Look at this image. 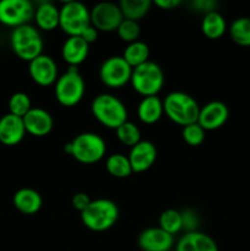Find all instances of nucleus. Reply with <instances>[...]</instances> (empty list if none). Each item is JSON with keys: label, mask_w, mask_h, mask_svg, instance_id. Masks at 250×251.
Returning <instances> with one entry per match:
<instances>
[{"label": "nucleus", "mask_w": 250, "mask_h": 251, "mask_svg": "<svg viewBox=\"0 0 250 251\" xmlns=\"http://www.w3.org/2000/svg\"><path fill=\"white\" fill-rule=\"evenodd\" d=\"M205 132L206 131L199 125V123H194V124L183 126L181 136L189 146L195 147L202 144L205 140Z\"/></svg>", "instance_id": "32"}, {"label": "nucleus", "mask_w": 250, "mask_h": 251, "mask_svg": "<svg viewBox=\"0 0 250 251\" xmlns=\"http://www.w3.org/2000/svg\"><path fill=\"white\" fill-rule=\"evenodd\" d=\"M91 25L98 32L117 31L119 25L124 20L118 4L109 1L98 2L90 10Z\"/></svg>", "instance_id": "11"}, {"label": "nucleus", "mask_w": 250, "mask_h": 251, "mask_svg": "<svg viewBox=\"0 0 250 251\" xmlns=\"http://www.w3.org/2000/svg\"><path fill=\"white\" fill-rule=\"evenodd\" d=\"M92 114L105 127L117 129L127 122V109L124 103L110 93L98 95L91 104Z\"/></svg>", "instance_id": "4"}, {"label": "nucleus", "mask_w": 250, "mask_h": 251, "mask_svg": "<svg viewBox=\"0 0 250 251\" xmlns=\"http://www.w3.org/2000/svg\"><path fill=\"white\" fill-rule=\"evenodd\" d=\"M230 38L242 47H250V17H238L229 26Z\"/></svg>", "instance_id": "27"}, {"label": "nucleus", "mask_w": 250, "mask_h": 251, "mask_svg": "<svg viewBox=\"0 0 250 251\" xmlns=\"http://www.w3.org/2000/svg\"><path fill=\"white\" fill-rule=\"evenodd\" d=\"M88 51H90V44L80 36H74L69 37L64 42L63 48H61V56L69 65L77 68L87 59Z\"/></svg>", "instance_id": "18"}, {"label": "nucleus", "mask_w": 250, "mask_h": 251, "mask_svg": "<svg viewBox=\"0 0 250 251\" xmlns=\"http://www.w3.org/2000/svg\"><path fill=\"white\" fill-rule=\"evenodd\" d=\"M171 251H172V250H171Z\"/></svg>", "instance_id": "38"}, {"label": "nucleus", "mask_w": 250, "mask_h": 251, "mask_svg": "<svg viewBox=\"0 0 250 251\" xmlns=\"http://www.w3.org/2000/svg\"><path fill=\"white\" fill-rule=\"evenodd\" d=\"M194 6L199 10V11H205V14L211 11H215L216 7V2L215 1H210V0H199V1L194 2Z\"/></svg>", "instance_id": "36"}, {"label": "nucleus", "mask_w": 250, "mask_h": 251, "mask_svg": "<svg viewBox=\"0 0 250 251\" xmlns=\"http://www.w3.org/2000/svg\"><path fill=\"white\" fill-rule=\"evenodd\" d=\"M118 5L125 20L137 22L146 16L152 2L150 0H122Z\"/></svg>", "instance_id": "24"}, {"label": "nucleus", "mask_w": 250, "mask_h": 251, "mask_svg": "<svg viewBox=\"0 0 250 251\" xmlns=\"http://www.w3.org/2000/svg\"><path fill=\"white\" fill-rule=\"evenodd\" d=\"M12 202H14L15 208L21 213L34 215L41 210L43 200H42L41 194L34 189L22 188L15 193Z\"/></svg>", "instance_id": "20"}, {"label": "nucleus", "mask_w": 250, "mask_h": 251, "mask_svg": "<svg viewBox=\"0 0 250 251\" xmlns=\"http://www.w3.org/2000/svg\"><path fill=\"white\" fill-rule=\"evenodd\" d=\"M122 56L132 69H135L149 61L150 48L145 42H132L127 44Z\"/></svg>", "instance_id": "25"}, {"label": "nucleus", "mask_w": 250, "mask_h": 251, "mask_svg": "<svg viewBox=\"0 0 250 251\" xmlns=\"http://www.w3.org/2000/svg\"><path fill=\"white\" fill-rule=\"evenodd\" d=\"M163 100L157 96L144 97L137 107V117L144 124H154L163 115Z\"/></svg>", "instance_id": "22"}, {"label": "nucleus", "mask_w": 250, "mask_h": 251, "mask_svg": "<svg viewBox=\"0 0 250 251\" xmlns=\"http://www.w3.org/2000/svg\"><path fill=\"white\" fill-rule=\"evenodd\" d=\"M229 117V109L221 100H212L200 107L198 123L205 131H212L222 127Z\"/></svg>", "instance_id": "12"}, {"label": "nucleus", "mask_w": 250, "mask_h": 251, "mask_svg": "<svg viewBox=\"0 0 250 251\" xmlns=\"http://www.w3.org/2000/svg\"><path fill=\"white\" fill-rule=\"evenodd\" d=\"M22 120H24L26 132L37 137L48 135L54 125L50 113L38 107H32V109L22 118Z\"/></svg>", "instance_id": "17"}, {"label": "nucleus", "mask_w": 250, "mask_h": 251, "mask_svg": "<svg viewBox=\"0 0 250 251\" xmlns=\"http://www.w3.org/2000/svg\"><path fill=\"white\" fill-rule=\"evenodd\" d=\"M115 134H117L118 140L122 142L123 145L129 147H134L135 145L139 144L141 141V132L140 129L131 122H125L124 124L120 125L119 127L115 129Z\"/></svg>", "instance_id": "29"}, {"label": "nucleus", "mask_w": 250, "mask_h": 251, "mask_svg": "<svg viewBox=\"0 0 250 251\" xmlns=\"http://www.w3.org/2000/svg\"><path fill=\"white\" fill-rule=\"evenodd\" d=\"M10 44L14 53L20 59L28 63L42 55L43 50V41L38 29L29 24L22 25L12 29Z\"/></svg>", "instance_id": "5"}, {"label": "nucleus", "mask_w": 250, "mask_h": 251, "mask_svg": "<svg viewBox=\"0 0 250 251\" xmlns=\"http://www.w3.org/2000/svg\"><path fill=\"white\" fill-rule=\"evenodd\" d=\"M158 227L174 237V234H176V233L183 229L181 212L173 210V208H168V210L163 211L158 218Z\"/></svg>", "instance_id": "28"}, {"label": "nucleus", "mask_w": 250, "mask_h": 251, "mask_svg": "<svg viewBox=\"0 0 250 251\" xmlns=\"http://www.w3.org/2000/svg\"><path fill=\"white\" fill-rule=\"evenodd\" d=\"M34 6L28 0H1L0 24L9 27L27 25L34 17Z\"/></svg>", "instance_id": "10"}, {"label": "nucleus", "mask_w": 250, "mask_h": 251, "mask_svg": "<svg viewBox=\"0 0 250 251\" xmlns=\"http://www.w3.org/2000/svg\"><path fill=\"white\" fill-rule=\"evenodd\" d=\"M175 251H218V247L210 235L201 232H190L180 238Z\"/></svg>", "instance_id": "19"}, {"label": "nucleus", "mask_w": 250, "mask_h": 251, "mask_svg": "<svg viewBox=\"0 0 250 251\" xmlns=\"http://www.w3.org/2000/svg\"><path fill=\"white\" fill-rule=\"evenodd\" d=\"M60 20L59 27L69 37L81 36L91 25L90 10L80 1H66L59 9Z\"/></svg>", "instance_id": "8"}, {"label": "nucleus", "mask_w": 250, "mask_h": 251, "mask_svg": "<svg viewBox=\"0 0 250 251\" xmlns=\"http://www.w3.org/2000/svg\"><path fill=\"white\" fill-rule=\"evenodd\" d=\"M132 68L123 56L114 55L105 59L100 68V78L105 86L119 88L130 82Z\"/></svg>", "instance_id": "9"}, {"label": "nucleus", "mask_w": 250, "mask_h": 251, "mask_svg": "<svg viewBox=\"0 0 250 251\" xmlns=\"http://www.w3.org/2000/svg\"><path fill=\"white\" fill-rule=\"evenodd\" d=\"M80 37L82 39H85L88 44H91V43H93V42L97 41L98 31L92 26V25H90V26H88L87 28L82 32V33H81Z\"/></svg>", "instance_id": "35"}, {"label": "nucleus", "mask_w": 250, "mask_h": 251, "mask_svg": "<svg viewBox=\"0 0 250 251\" xmlns=\"http://www.w3.org/2000/svg\"><path fill=\"white\" fill-rule=\"evenodd\" d=\"M64 151L85 164L100 162L107 151L105 141L95 132H82L64 146Z\"/></svg>", "instance_id": "3"}, {"label": "nucleus", "mask_w": 250, "mask_h": 251, "mask_svg": "<svg viewBox=\"0 0 250 251\" xmlns=\"http://www.w3.org/2000/svg\"><path fill=\"white\" fill-rule=\"evenodd\" d=\"M140 25L139 22L130 21V20H123L122 24L119 25L117 29V33L122 41L126 42L127 44L136 42L140 37Z\"/></svg>", "instance_id": "31"}, {"label": "nucleus", "mask_w": 250, "mask_h": 251, "mask_svg": "<svg viewBox=\"0 0 250 251\" xmlns=\"http://www.w3.org/2000/svg\"><path fill=\"white\" fill-rule=\"evenodd\" d=\"M91 199L88 198L87 194L85 193H77L73 196V200H71V203H73L74 208L77 211H80V213L82 211H85L87 208V206L91 203Z\"/></svg>", "instance_id": "34"}, {"label": "nucleus", "mask_w": 250, "mask_h": 251, "mask_svg": "<svg viewBox=\"0 0 250 251\" xmlns=\"http://www.w3.org/2000/svg\"><path fill=\"white\" fill-rule=\"evenodd\" d=\"M119 218L117 203L108 199H97L91 201L85 211L81 212L83 226L93 232H104L112 228Z\"/></svg>", "instance_id": "2"}, {"label": "nucleus", "mask_w": 250, "mask_h": 251, "mask_svg": "<svg viewBox=\"0 0 250 251\" xmlns=\"http://www.w3.org/2000/svg\"><path fill=\"white\" fill-rule=\"evenodd\" d=\"M130 82L132 88L144 97L157 96L164 85V73L158 64L149 60L132 69Z\"/></svg>", "instance_id": "6"}, {"label": "nucleus", "mask_w": 250, "mask_h": 251, "mask_svg": "<svg viewBox=\"0 0 250 251\" xmlns=\"http://www.w3.org/2000/svg\"><path fill=\"white\" fill-rule=\"evenodd\" d=\"M33 19L38 28L43 29V31H53L56 27H59L60 12L53 2L44 1L41 2L34 10Z\"/></svg>", "instance_id": "21"}, {"label": "nucleus", "mask_w": 250, "mask_h": 251, "mask_svg": "<svg viewBox=\"0 0 250 251\" xmlns=\"http://www.w3.org/2000/svg\"><path fill=\"white\" fill-rule=\"evenodd\" d=\"M201 31L207 38L218 39L227 31V24L218 11H211L205 14L201 22Z\"/></svg>", "instance_id": "23"}, {"label": "nucleus", "mask_w": 250, "mask_h": 251, "mask_svg": "<svg viewBox=\"0 0 250 251\" xmlns=\"http://www.w3.org/2000/svg\"><path fill=\"white\" fill-rule=\"evenodd\" d=\"M181 217H183V229L188 230V233L196 232L199 226V218L196 213L191 210H185L181 212Z\"/></svg>", "instance_id": "33"}, {"label": "nucleus", "mask_w": 250, "mask_h": 251, "mask_svg": "<svg viewBox=\"0 0 250 251\" xmlns=\"http://www.w3.org/2000/svg\"><path fill=\"white\" fill-rule=\"evenodd\" d=\"M163 110L164 114L172 122L181 126H186L198 123L200 105L190 95L175 91L166 96L163 100Z\"/></svg>", "instance_id": "1"}, {"label": "nucleus", "mask_w": 250, "mask_h": 251, "mask_svg": "<svg viewBox=\"0 0 250 251\" xmlns=\"http://www.w3.org/2000/svg\"><path fill=\"white\" fill-rule=\"evenodd\" d=\"M26 129L22 118L14 114L2 115L0 118V142L5 146H15L24 140Z\"/></svg>", "instance_id": "16"}, {"label": "nucleus", "mask_w": 250, "mask_h": 251, "mask_svg": "<svg viewBox=\"0 0 250 251\" xmlns=\"http://www.w3.org/2000/svg\"><path fill=\"white\" fill-rule=\"evenodd\" d=\"M180 4V0H156V1H154V5H156V6L164 10L175 9V7L179 6Z\"/></svg>", "instance_id": "37"}, {"label": "nucleus", "mask_w": 250, "mask_h": 251, "mask_svg": "<svg viewBox=\"0 0 250 251\" xmlns=\"http://www.w3.org/2000/svg\"><path fill=\"white\" fill-rule=\"evenodd\" d=\"M29 76L39 86H51L58 80V65L51 56L42 54L29 63Z\"/></svg>", "instance_id": "13"}, {"label": "nucleus", "mask_w": 250, "mask_h": 251, "mask_svg": "<svg viewBox=\"0 0 250 251\" xmlns=\"http://www.w3.org/2000/svg\"><path fill=\"white\" fill-rule=\"evenodd\" d=\"M105 168L108 173L114 178H127L130 174H132L131 164H130L127 156L122 153L110 154L105 161Z\"/></svg>", "instance_id": "26"}, {"label": "nucleus", "mask_w": 250, "mask_h": 251, "mask_svg": "<svg viewBox=\"0 0 250 251\" xmlns=\"http://www.w3.org/2000/svg\"><path fill=\"white\" fill-rule=\"evenodd\" d=\"M137 244L142 251H171L174 237L159 227H151L141 232Z\"/></svg>", "instance_id": "15"}, {"label": "nucleus", "mask_w": 250, "mask_h": 251, "mask_svg": "<svg viewBox=\"0 0 250 251\" xmlns=\"http://www.w3.org/2000/svg\"><path fill=\"white\" fill-rule=\"evenodd\" d=\"M7 105H9L10 114H14L20 118H24L25 115L32 109L29 96L26 95L25 92L14 93V95L10 97Z\"/></svg>", "instance_id": "30"}, {"label": "nucleus", "mask_w": 250, "mask_h": 251, "mask_svg": "<svg viewBox=\"0 0 250 251\" xmlns=\"http://www.w3.org/2000/svg\"><path fill=\"white\" fill-rule=\"evenodd\" d=\"M131 164L132 173H142L151 168L157 158V149L151 141H140L131 147L127 156Z\"/></svg>", "instance_id": "14"}, {"label": "nucleus", "mask_w": 250, "mask_h": 251, "mask_svg": "<svg viewBox=\"0 0 250 251\" xmlns=\"http://www.w3.org/2000/svg\"><path fill=\"white\" fill-rule=\"evenodd\" d=\"M85 81L76 66H70L55 82L56 100L64 107L78 104L85 95Z\"/></svg>", "instance_id": "7"}]
</instances>
